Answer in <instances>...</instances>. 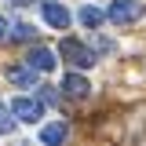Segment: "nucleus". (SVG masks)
<instances>
[{
    "instance_id": "obj_1",
    "label": "nucleus",
    "mask_w": 146,
    "mask_h": 146,
    "mask_svg": "<svg viewBox=\"0 0 146 146\" xmlns=\"http://www.w3.org/2000/svg\"><path fill=\"white\" fill-rule=\"evenodd\" d=\"M106 18L113 22V26H131V22L143 18V4H139V0H113L110 11H106Z\"/></svg>"
},
{
    "instance_id": "obj_2",
    "label": "nucleus",
    "mask_w": 146,
    "mask_h": 146,
    "mask_svg": "<svg viewBox=\"0 0 146 146\" xmlns=\"http://www.w3.org/2000/svg\"><path fill=\"white\" fill-rule=\"evenodd\" d=\"M58 55H62L66 62H73V66H80V70L95 66V51H91V48H84L80 40H73V36H66V40L58 44Z\"/></svg>"
},
{
    "instance_id": "obj_3",
    "label": "nucleus",
    "mask_w": 146,
    "mask_h": 146,
    "mask_svg": "<svg viewBox=\"0 0 146 146\" xmlns=\"http://www.w3.org/2000/svg\"><path fill=\"white\" fill-rule=\"evenodd\" d=\"M11 110H15V117L22 124H36V121L44 117V102H40V99H29V95H18L15 102H11Z\"/></svg>"
},
{
    "instance_id": "obj_4",
    "label": "nucleus",
    "mask_w": 146,
    "mask_h": 146,
    "mask_svg": "<svg viewBox=\"0 0 146 146\" xmlns=\"http://www.w3.org/2000/svg\"><path fill=\"white\" fill-rule=\"evenodd\" d=\"M40 15H44V22L55 26V29H66V26H70V11H66L62 4H55V0H48V4L40 7Z\"/></svg>"
},
{
    "instance_id": "obj_5",
    "label": "nucleus",
    "mask_w": 146,
    "mask_h": 146,
    "mask_svg": "<svg viewBox=\"0 0 146 146\" xmlns=\"http://www.w3.org/2000/svg\"><path fill=\"white\" fill-rule=\"evenodd\" d=\"M26 62H29L33 70L48 73V70H55V62H58V58H55V51H51V48H33V51L26 55Z\"/></svg>"
},
{
    "instance_id": "obj_6",
    "label": "nucleus",
    "mask_w": 146,
    "mask_h": 146,
    "mask_svg": "<svg viewBox=\"0 0 146 146\" xmlns=\"http://www.w3.org/2000/svg\"><path fill=\"white\" fill-rule=\"evenodd\" d=\"M36 73H40V70H33V66L26 62V66H15V70H7V80H11L15 88H36Z\"/></svg>"
},
{
    "instance_id": "obj_7",
    "label": "nucleus",
    "mask_w": 146,
    "mask_h": 146,
    "mask_svg": "<svg viewBox=\"0 0 146 146\" xmlns=\"http://www.w3.org/2000/svg\"><path fill=\"white\" fill-rule=\"evenodd\" d=\"M62 91L70 95V99H84L91 91V84L84 80V77H77V73H70V77H62Z\"/></svg>"
},
{
    "instance_id": "obj_8",
    "label": "nucleus",
    "mask_w": 146,
    "mask_h": 146,
    "mask_svg": "<svg viewBox=\"0 0 146 146\" xmlns=\"http://www.w3.org/2000/svg\"><path fill=\"white\" fill-rule=\"evenodd\" d=\"M102 18H106V11H99V7H91V4H84V7H80V22H84L88 29H95V26H99Z\"/></svg>"
},
{
    "instance_id": "obj_9",
    "label": "nucleus",
    "mask_w": 146,
    "mask_h": 146,
    "mask_svg": "<svg viewBox=\"0 0 146 146\" xmlns=\"http://www.w3.org/2000/svg\"><path fill=\"white\" fill-rule=\"evenodd\" d=\"M15 110L11 106H4V102H0V135H11V131H15Z\"/></svg>"
},
{
    "instance_id": "obj_10",
    "label": "nucleus",
    "mask_w": 146,
    "mask_h": 146,
    "mask_svg": "<svg viewBox=\"0 0 146 146\" xmlns=\"http://www.w3.org/2000/svg\"><path fill=\"white\" fill-rule=\"evenodd\" d=\"M66 135H70V128H66V124H48L44 131H40V139H44V143H62Z\"/></svg>"
},
{
    "instance_id": "obj_11",
    "label": "nucleus",
    "mask_w": 146,
    "mask_h": 146,
    "mask_svg": "<svg viewBox=\"0 0 146 146\" xmlns=\"http://www.w3.org/2000/svg\"><path fill=\"white\" fill-rule=\"evenodd\" d=\"M11 36H15V40H33V36H36V29L29 26V22H18V26H15V33H11Z\"/></svg>"
},
{
    "instance_id": "obj_12",
    "label": "nucleus",
    "mask_w": 146,
    "mask_h": 146,
    "mask_svg": "<svg viewBox=\"0 0 146 146\" xmlns=\"http://www.w3.org/2000/svg\"><path fill=\"white\" fill-rule=\"evenodd\" d=\"M4 36H7V18L0 15V40H4Z\"/></svg>"
}]
</instances>
